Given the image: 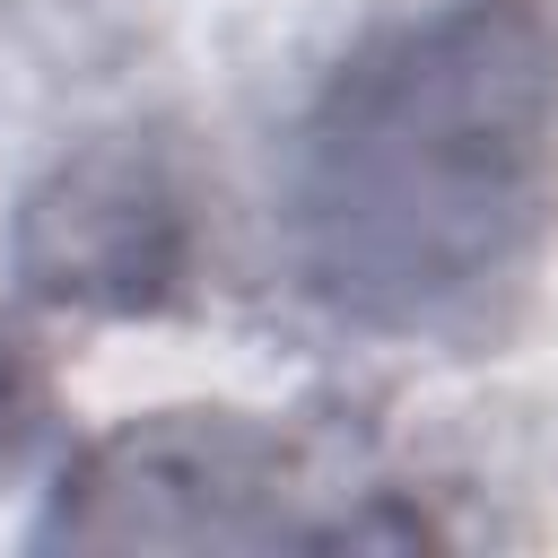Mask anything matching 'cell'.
Masks as SVG:
<instances>
[{"instance_id": "obj_1", "label": "cell", "mask_w": 558, "mask_h": 558, "mask_svg": "<svg viewBox=\"0 0 558 558\" xmlns=\"http://www.w3.org/2000/svg\"><path fill=\"white\" fill-rule=\"evenodd\" d=\"M558 192V35L541 0H436L366 35L296 122L288 253L375 340H453L523 279Z\"/></svg>"}, {"instance_id": "obj_2", "label": "cell", "mask_w": 558, "mask_h": 558, "mask_svg": "<svg viewBox=\"0 0 558 558\" xmlns=\"http://www.w3.org/2000/svg\"><path fill=\"white\" fill-rule=\"evenodd\" d=\"M314 497L349 506L384 497L357 488V453H331L305 427L279 418H244V410H166L140 427H113L105 445H87L35 541H174V549H323L349 541L331 514H314ZM384 532V523H375ZM401 541V532H384Z\"/></svg>"}, {"instance_id": "obj_3", "label": "cell", "mask_w": 558, "mask_h": 558, "mask_svg": "<svg viewBox=\"0 0 558 558\" xmlns=\"http://www.w3.org/2000/svg\"><path fill=\"white\" fill-rule=\"evenodd\" d=\"M9 270L61 314H166L192 270V218L157 140H87L61 157L17 201Z\"/></svg>"}]
</instances>
